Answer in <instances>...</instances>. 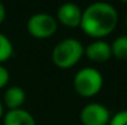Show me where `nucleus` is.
Here are the masks:
<instances>
[{
  "instance_id": "1",
  "label": "nucleus",
  "mask_w": 127,
  "mask_h": 125,
  "mask_svg": "<svg viewBox=\"0 0 127 125\" xmlns=\"http://www.w3.org/2000/svg\"><path fill=\"white\" fill-rule=\"evenodd\" d=\"M119 23L116 7L106 1H95L83 10L80 28L91 38H104L111 35Z\"/></svg>"
},
{
  "instance_id": "13",
  "label": "nucleus",
  "mask_w": 127,
  "mask_h": 125,
  "mask_svg": "<svg viewBox=\"0 0 127 125\" xmlns=\"http://www.w3.org/2000/svg\"><path fill=\"white\" fill-rule=\"evenodd\" d=\"M10 80V74L7 71V69L2 65H0V89L4 88Z\"/></svg>"
},
{
  "instance_id": "16",
  "label": "nucleus",
  "mask_w": 127,
  "mask_h": 125,
  "mask_svg": "<svg viewBox=\"0 0 127 125\" xmlns=\"http://www.w3.org/2000/svg\"><path fill=\"white\" fill-rule=\"evenodd\" d=\"M126 27H127V15H126Z\"/></svg>"
},
{
  "instance_id": "6",
  "label": "nucleus",
  "mask_w": 127,
  "mask_h": 125,
  "mask_svg": "<svg viewBox=\"0 0 127 125\" xmlns=\"http://www.w3.org/2000/svg\"><path fill=\"white\" fill-rule=\"evenodd\" d=\"M83 10L74 2H64L57 10V22L65 27L75 28L80 26Z\"/></svg>"
},
{
  "instance_id": "4",
  "label": "nucleus",
  "mask_w": 127,
  "mask_h": 125,
  "mask_svg": "<svg viewBox=\"0 0 127 125\" xmlns=\"http://www.w3.org/2000/svg\"><path fill=\"white\" fill-rule=\"evenodd\" d=\"M26 28L32 37L37 39H44L52 37L57 32L58 22L56 17H53L49 14L37 12L27 20Z\"/></svg>"
},
{
  "instance_id": "9",
  "label": "nucleus",
  "mask_w": 127,
  "mask_h": 125,
  "mask_svg": "<svg viewBox=\"0 0 127 125\" xmlns=\"http://www.w3.org/2000/svg\"><path fill=\"white\" fill-rule=\"evenodd\" d=\"M26 101V93L20 86H11L4 93V104L9 110L19 109Z\"/></svg>"
},
{
  "instance_id": "3",
  "label": "nucleus",
  "mask_w": 127,
  "mask_h": 125,
  "mask_svg": "<svg viewBox=\"0 0 127 125\" xmlns=\"http://www.w3.org/2000/svg\"><path fill=\"white\" fill-rule=\"evenodd\" d=\"M104 86V77L99 70L88 66L80 69L73 80L74 91L84 98H90L96 96Z\"/></svg>"
},
{
  "instance_id": "10",
  "label": "nucleus",
  "mask_w": 127,
  "mask_h": 125,
  "mask_svg": "<svg viewBox=\"0 0 127 125\" xmlns=\"http://www.w3.org/2000/svg\"><path fill=\"white\" fill-rule=\"evenodd\" d=\"M111 54L117 60H127V35L119 36L110 44Z\"/></svg>"
},
{
  "instance_id": "14",
  "label": "nucleus",
  "mask_w": 127,
  "mask_h": 125,
  "mask_svg": "<svg viewBox=\"0 0 127 125\" xmlns=\"http://www.w3.org/2000/svg\"><path fill=\"white\" fill-rule=\"evenodd\" d=\"M5 17H6V9H5V5L0 1V25L4 22Z\"/></svg>"
},
{
  "instance_id": "12",
  "label": "nucleus",
  "mask_w": 127,
  "mask_h": 125,
  "mask_svg": "<svg viewBox=\"0 0 127 125\" xmlns=\"http://www.w3.org/2000/svg\"><path fill=\"white\" fill-rule=\"evenodd\" d=\"M107 125H127V109L120 110L116 114L111 115Z\"/></svg>"
},
{
  "instance_id": "8",
  "label": "nucleus",
  "mask_w": 127,
  "mask_h": 125,
  "mask_svg": "<svg viewBox=\"0 0 127 125\" xmlns=\"http://www.w3.org/2000/svg\"><path fill=\"white\" fill-rule=\"evenodd\" d=\"M2 124L4 125H36V120L33 115L22 109H14L7 110L2 117Z\"/></svg>"
},
{
  "instance_id": "2",
  "label": "nucleus",
  "mask_w": 127,
  "mask_h": 125,
  "mask_svg": "<svg viewBox=\"0 0 127 125\" xmlns=\"http://www.w3.org/2000/svg\"><path fill=\"white\" fill-rule=\"evenodd\" d=\"M84 55V45L77 38H65L57 43L52 50V63L59 69H70Z\"/></svg>"
},
{
  "instance_id": "7",
  "label": "nucleus",
  "mask_w": 127,
  "mask_h": 125,
  "mask_svg": "<svg viewBox=\"0 0 127 125\" xmlns=\"http://www.w3.org/2000/svg\"><path fill=\"white\" fill-rule=\"evenodd\" d=\"M84 55L93 63H106L112 58L111 54V47L107 42L102 39H96V41L89 43L84 48Z\"/></svg>"
},
{
  "instance_id": "15",
  "label": "nucleus",
  "mask_w": 127,
  "mask_h": 125,
  "mask_svg": "<svg viewBox=\"0 0 127 125\" xmlns=\"http://www.w3.org/2000/svg\"><path fill=\"white\" fill-rule=\"evenodd\" d=\"M4 106H2V103L0 102V119H2V117H4Z\"/></svg>"
},
{
  "instance_id": "5",
  "label": "nucleus",
  "mask_w": 127,
  "mask_h": 125,
  "mask_svg": "<svg viewBox=\"0 0 127 125\" xmlns=\"http://www.w3.org/2000/svg\"><path fill=\"white\" fill-rule=\"evenodd\" d=\"M79 118L83 125H107L111 113L104 104L91 102L82 108Z\"/></svg>"
},
{
  "instance_id": "11",
  "label": "nucleus",
  "mask_w": 127,
  "mask_h": 125,
  "mask_svg": "<svg viewBox=\"0 0 127 125\" xmlns=\"http://www.w3.org/2000/svg\"><path fill=\"white\" fill-rule=\"evenodd\" d=\"M14 54V45L9 37L0 33V65L7 61Z\"/></svg>"
}]
</instances>
